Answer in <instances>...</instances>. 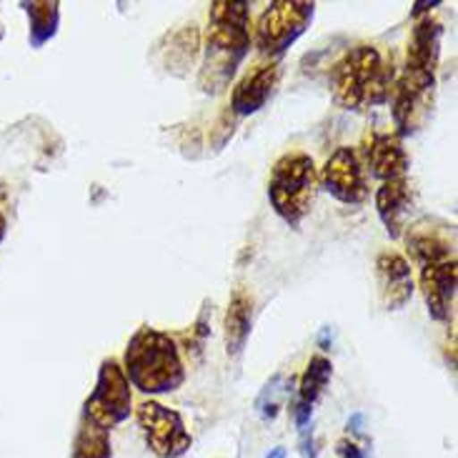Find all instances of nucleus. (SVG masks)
<instances>
[{
    "label": "nucleus",
    "mask_w": 458,
    "mask_h": 458,
    "mask_svg": "<svg viewBox=\"0 0 458 458\" xmlns=\"http://www.w3.org/2000/svg\"><path fill=\"white\" fill-rule=\"evenodd\" d=\"M250 50V3L216 0L208 8L206 58L199 83L203 93H224Z\"/></svg>",
    "instance_id": "f257e3e1"
},
{
    "label": "nucleus",
    "mask_w": 458,
    "mask_h": 458,
    "mask_svg": "<svg viewBox=\"0 0 458 458\" xmlns=\"http://www.w3.org/2000/svg\"><path fill=\"white\" fill-rule=\"evenodd\" d=\"M128 384L146 396H165L186 384V366L175 338L165 331L140 326L123 353Z\"/></svg>",
    "instance_id": "f03ea898"
},
{
    "label": "nucleus",
    "mask_w": 458,
    "mask_h": 458,
    "mask_svg": "<svg viewBox=\"0 0 458 458\" xmlns=\"http://www.w3.org/2000/svg\"><path fill=\"white\" fill-rule=\"evenodd\" d=\"M331 98L344 111H369L388 103L394 71L386 68L376 46L360 43L344 53L331 68Z\"/></svg>",
    "instance_id": "7ed1b4c3"
},
{
    "label": "nucleus",
    "mask_w": 458,
    "mask_h": 458,
    "mask_svg": "<svg viewBox=\"0 0 458 458\" xmlns=\"http://www.w3.org/2000/svg\"><path fill=\"white\" fill-rule=\"evenodd\" d=\"M318 196V171L309 153H285L273 163L268 175V200L278 218H284L291 228L313 211Z\"/></svg>",
    "instance_id": "20e7f679"
},
{
    "label": "nucleus",
    "mask_w": 458,
    "mask_h": 458,
    "mask_svg": "<svg viewBox=\"0 0 458 458\" xmlns=\"http://www.w3.org/2000/svg\"><path fill=\"white\" fill-rule=\"evenodd\" d=\"M316 15V3L309 0H273L260 13L256 25V48L263 58L278 61L298 38L309 30Z\"/></svg>",
    "instance_id": "39448f33"
},
{
    "label": "nucleus",
    "mask_w": 458,
    "mask_h": 458,
    "mask_svg": "<svg viewBox=\"0 0 458 458\" xmlns=\"http://www.w3.org/2000/svg\"><path fill=\"white\" fill-rule=\"evenodd\" d=\"M131 413H133V391L125 378L123 366L115 359H106L100 363L96 388L86 398L81 416L113 431V426L131 419Z\"/></svg>",
    "instance_id": "423d86ee"
},
{
    "label": "nucleus",
    "mask_w": 458,
    "mask_h": 458,
    "mask_svg": "<svg viewBox=\"0 0 458 458\" xmlns=\"http://www.w3.org/2000/svg\"><path fill=\"white\" fill-rule=\"evenodd\" d=\"M136 411V421L143 431L148 448L158 458L186 456L193 438L188 434L183 416L158 401H143Z\"/></svg>",
    "instance_id": "0eeeda50"
},
{
    "label": "nucleus",
    "mask_w": 458,
    "mask_h": 458,
    "mask_svg": "<svg viewBox=\"0 0 458 458\" xmlns=\"http://www.w3.org/2000/svg\"><path fill=\"white\" fill-rule=\"evenodd\" d=\"M434 93L436 75L413 73V71H403L398 75V81L391 86V96H388L398 136H411L421 128L434 106Z\"/></svg>",
    "instance_id": "6e6552de"
},
{
    "label": "nucleus",
    "mask_w": 458,
    "mask_h": 458,
    "mask_svg": "<svg viewBox=\"0 0 458 458\" xmlns=\"http://www.w3.org/2000/svg\"><path fill=\"white\" fill-rule=\"evenodd\" d=\"M318 186L346 206H360L369 199V175L359 150L341 146L335 153H331V158L318 174Z\"/></svg>",
    "instance_id": "1a4fd4ad"
},
{
    "label": "nucleus",
    "mask_w": 458,
    "mask_h": 458,
    "mask_svg": "<svg viewBox=\"0 0 458 458\" xmlns=\"http://www.w3.org/2000/svg\"><path fill=\"white\" fill-rule=\"evenodd\" d=\"M456 285H458V263L454 259L421 266V293L428 313L434 321H454L456 309Z\"/></svg>",
    "instance_id": "9d476101"
},
{
    "label": "nucleus",
    "mask_w": 458,
    "mask_h": 458,
    "mask_svg": "<svg viewBox=\"0 0 458 458\" xmlns=\"http://www.w3.org/2000/svg\"><path fill=\"white\" fill-rule=\"evenodd\" d=\"M366 174L386 181H398L406 178L411 168V158L403 148V138L398 133H373L366 148Z\"/></svg>",
    "instance_id": "9b49d317"
},
{
    "label": "nucleus",
    "mask_w": 458,
    "mask_h": 458,
    "mask_svg": "<svg viewBox=\"0 0 458 458\" xmlns=\"http://www.w3.org/2000/svg\"><path fill=\"white\" fill-rule=\"evenodd\" d=\"M376 278H378V288H381L386 309L401 310L409 306L416 285H413L411 263L401 253H396V250L381 253L376 259Z\"/></svg>",
    "instance_id": "f8f14e48"
},
{
    "label": "nucleus",
    "mask_w": 458,
    "mask_h": 458,
    "mask_svg": "<svg viewBox=\"0 0 458 458\" xmlns=\"http://www.w3.org/2000/svg\"><path fill=\"white\" fill-rule=\"evenodd\" d=\"M278 75H281L278 63H266V65H259V68L248 71L235 83L228 111L233 113L235 118H246V115L259 113L268 103V98H271L273 88L278 83Z\"/></svg>",
    "instance_id": "ddd939ff"
},
{
    "label": "nucleus",
    "mask_w": 458,
    "mask_h": 458,
    "mask_svg": "<svg viewBox=\"0 0 458 458\" xmlns=\"http://www.w3.org/2000/svg\"><path fill=\"white\" fill-rule=\"evenodd\" d=\"M441 38H444V28L431 13L416 18V25L409 38V53H406L403 71L436 75L438 61H441Z\"/></svg>",
    "instance_id": "4468645a"
},
{
    "label": "nucleus",
    "mask_w": 458,
    "mask_h": 458,
    "mask_svg": "<svg viewBox=\"0 0 458 458\" xmlns=\"http://www.w3.org/2000/svg\"><path fill=\"white\" fill-rule=\"evenodd\" d=\"M413 208V186L409 178L386 181L376 191V213L391 238H401Z\"/></svg>",
    "instance_id": "2eb2a0df"
},
{
    "label": "nucleus",
    "mask_w": 458,
    "mask_h": 458,
    "mask_svg": "<svg viewBox=\"0 0 458 458\" xmlns=\"http://www.w3.org/2000/svg\"><path fill=\"white\" fill-rule=\"evenodd\" d=\"M406 246H409L411 259L419 266H431L441 260L454 259L456 248H454V228H431L428 221L411 225L406 233Z\"/></svg>",
    "instance_id": "dca6fc26"
},
{
    "label": "nucleus",
    "mask_w": 458,
    "mask_h": 458,
    "mask_svg": "<svg viewBox=\"0 0 458 458\" xmlns=\"http://www.w3.org/2000/svg\"><path fill=\"white\" fill-rule=\"evenodd\" d=\"M250 323H253V296L246 288H235L225 310V353L228 356L235 359L243 353L248 335H250Z\"/></svg>",
    "instance_id": "f3484780"
},
{
    "label": "nucleus",
    "mask_w": 458,
    "mask_h": 458,
    "mask_svg": "<svg viewBox=\"0 0 458 458\" xmlns=\"http://www.w3.org/2000/svg\"><path fill=\"white\" fill-rule=\"evenodd\" d=\"M21 8L28 15V40L30 48H43L53 38L58 36L61 25V3L58 0H30L21 3Z\"/></svg>",
    "instance_id": "a211bd4d"
},
{
    "label": "nucleus",
    "mask_w": 458,
    "mask_h": 458,
    "mask_svg": "<svg viewBox=\"0 0 458 458\" xmlns=\"http://www.w3.org/2000/svg\"><path fill=\"white\" fill-rule=\"evenodd\" d=\"M71 458H113L111 431L86 416H81Z\"/></svg>",
    "instance_id": "6ab92c4d"
},
{
    "label": "nucleus",
    "mask_w": 458,
    "mask_h": 458,
    "mask_svg": "<svg viewBox=\"0 0 458 458\" xmlns=\"http://www.w3.org/2000/svg\"><path fill=\"white\" fill-rule=\"evenodd\" d=\"M331 376H334V363H331V359H326L321 353L310 356L309 366H306V371L301 376L298 401L313 406L323 396V391H326V386L331 381Z\"/></svg>",
    "instance_id": "aec40b11"
},
{
    "label": "nucleus",
    "mask_w": 458,
    "mask_h": 458,
    "mask_svg": "<svg viewBox=\"0 0 458 458\" xmlns=\"http://www.w3.org/2000/svg\"><path fill=\"white\" fill-rule=\"evenodd\" d=\"M293 388V376L288 378L284 373H276L268 384L260 388L259 398H256V411L263 421H276V416L284 409L285 398L291 396Z\"/></svg>",
    "instance_id": "412c9836"
},
{
    "label": "nucleus",
    "mask_w": 458,
    "mask_h": 458,
    "mask_svg": "<svg viewBox=\"0 0 458 458\" xmlns=\"http://www.w3.org/2000/svg\"><path fill=\"white\" fill-rule=\"evenodd\" d=\"M208 313H213V303H211V309H208V303L203 306L199 321H196L193 331H191V335L186 338L188 353H191V351H200V348H203V344H206V338L211 335V318H208Z\"/></svg>",
    "instance_id": "4be33fe9"
},
{
    "label": "nucleus",
    "mask_w": 458,
    "mask_h": 458,
    "mask_svg": "<svg viewBox=\"0 0 458 458\" xmlns=\"http://www.w3.org/2000/svg\"><path fill=\"white\" fill-rule=\"evenodd\" d=\"M291 413H293V421H296L298 431H309L310 428V416H313V406L303 403V401H293L291 403Z\"/></svg>",
    "instance_id": "5701e85b"
},
{
    "label": "nucleus",
    "mask_w": 458,
    "mask_h": 458,
    "mask_svg": "<svg viewBox=\"0 0 458 458\" xmlns=\"http://www.w3.org/2000/svg\"><path fill=\"white\" fill-rule=\"evenodd\" d=\"M335 451H338V456L341 458H366L363 456V451H360L353 441H348V438H341V441L335 444Z\"/></svg>",
    "instance_id": "b1692460"
},
{
    "label": "nucleus",
    "mask_w": 458,
    "mask_h": 458,
    "mask_svg": "<svg viewBox=\"0 0 458 458\" xmlns=\"http://www.w3.org/2000/svg\"><path fill=\"white\" fill-rule=\"evenodd\" d=\"M438 5H441V0H434V3H416V5L411 8V15H413V18H421V13L428 15V11H431V8H438Z\"/></svg>",
    "instance_id": "393cba45"
},
{
    "label": "nucleus",
    "mask_w": 458,
    "mask_h": 458,
    "mask_svg": "<svg viewBox=\"0 0 458 458\" xmlns=\"http://www.w3.org/2000/svg\"><path fill=\"white\" fill-rule=\"evenodd\" d=\"M348 431H353V434H363V416L360 413H353L351 419H348Z\"/></svg>",
    "instance_id": "a878e982"
},
{
    "label": "nucleus",
    "mask_w": 458,
    "mask_h": 458,
    "mask_svg": "<svg viewBox=\"0 0 458 458\" xmlns=\"http://www.w3.org/2000/svg\"><path fill=\"white\" fill-rule=\"evenodd\" d=\"M328 341H331V328H323L321 338H318V344H321L323 351H326V348H328Z\"/></svg>",
    "instance_id": "bb28decb"
},
{
    "label": "nucleus",
    "mask_w": 458,
    "mask_h": 458,
    "mask_svg": "<svg viewBox=\"0 0 458 458\" xmlns=\"http://www.w3.org/2000/svg\"><path fill=\"white\" fill-rule=\"evenodd\" d=\"M266 458H288V454H285V448H284V446H276Z\"/></svg>",
    "instance_id": "cd10ccee"
},
{
    "label": "nucleus",
    "mask_w": 458,
    "mask_h": 458,
    "mask_svg": "<svg viewBox=\"0 0 458 458\" xmlns=\"http://www.w3.org/2000/svg\"><path fill=\"white\" fill-rule=\"evenodd\" d=\"M5 233H8V221H5V216L0 213V243H3Z\"/></svg>",
    "instance_id": "c85d7f7f"
},
{
    "label": "nucleus",
    "mask_w": 458,
    "mask_h": 458,
    "mask_svg": "<svg viewBox=\"0 0 458 458\" xmlns=\"http://www.w3.org/2000/svg\"><path fill=\"white\" fill-rule=\"evenodd\" d=\"M0 199H5V186L0 183Z\"/></svg>",
    "instance_id": "c756f323"
}]
</instances>
